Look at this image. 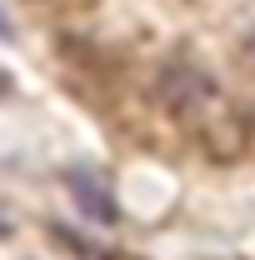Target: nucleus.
<instances>
[{"label": "nucleus", "mask_w": 255, "mask_h": 260, "mask_svg": "<svg viewBox=\"0 0 255 260\" xmlns=\"http://www.w3.org/2000/svg\"><path fill=\"white\" fill-rule=\"evenodd\" d=\"M160 95L170 100L180 115H195V110H205L210 100H215V80L200 70V65H170L165 75H160Z\"/></svg>", "instance_id": "1"}, {"label": "nucleus", "mask_w": 255, "mask_h": 260, "mask_svg": "<svg viewBox=\"0 0 255 260\" xmlns=\"http://www.w3.org/2000/svg\"><path fill=\"white\" fill-rule=\"evenodd\" d=\"M65 190L75 195L80 215H90L95 225H115V220H120V210H115V195H110V185L100 180L95 170H85V165L65 170Z\"/></svg>", "instance_id": "2"}, {"label": "nucleus", "mask_w": 255, "mask_h": 260, "mask_svg": "<svg viewBox=\"0 0 255 260\" xmlns=\"http://www.w3.org/2000/svg\"><path fill=\"white\" fill-rule=\"evenodd\" d=\"M245 55H250V65H255V30H250V40H245Z\"/></svg>", "instance_id": "3"}]
</instances>
